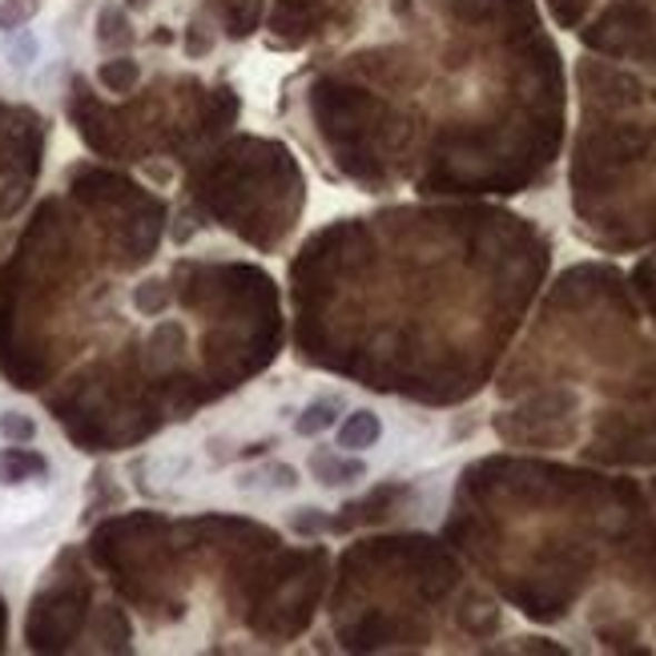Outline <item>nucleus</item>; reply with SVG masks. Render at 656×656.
<instances>
[{"instance_id": "f257e3e1", "label": "nucleus", "mask_w": 656, "mask_h": 656, "mask_svg": "<svg viewBox=\"0 0 656 656\" xmlns=\"http://www.w3.org/2000/svg\"><path fill=\"white\" fill-rule=\"evenodd\" d=\"M584 44L608 57H648L653 53V12L640 0H620L608 12H600L580 32Z\"/></svg>"}, {"instance_id": "f03ea898", "label": "nucleus", "mask_w": 656, "mask_h": 656, "mask_svg": "<svg viewBox=\"0 0 656 656\" xmlns=\"http://www.w3.org/2000/svg\"><path fill=\"white\" fill-rule=\"evenodd\" d=\"M37 153H41V129L37 117L24 109H0V173H37Z\"/></svg>"}, {"instance_id": "7ed1b4c3", "label": "nucleus", "mask_w": 656, "mask_h": 656, "mask_svg": "<svg viewBox=\"0 0 656 656\" xmlns=\"http://www.w3.org/2000/svg\"><path fill=\"white\" fill-rule=\"evenodd\" d=\"M310 476L322 487H342L367 476V464H362V459H342V456H335V451H315V456H310Z\"/></svg>"}, {"instance_id": "20e7f679", "label": "nucleus", "mask_w": 656, "mask_h": 656, "mask_svg": "<svg viewBox=\"0 0 656 656\" xmlns=\"http://www.w3.org/2000/svg\"><path fill=\"white\" fill-rule=\"evenodd\" d=\"M49 471L44 456L29 451V447H4L0 451V484H24V479H37Z\"/></svg>"}, {"instance_id": "39448f33", "label": "nucleus", "mask_w": 656, "mask_h": 656, "mask_svg": "<svg viewBox=\"0 0 656 656\" xmlns=\"http://www.w3.org/2000/svg\"><path fill=\"white\" fill-rule=\"evenodd\" d=\"M382 435V424L375 411H355L342 419L339 427V447L342 451H362V447H371L375 439Z\"/></svg>"}, {"instance_id": "423d86ee", "label": "nucleus", "mask_w": 656, "mask_h": 656, "mask_svg": "<svg viewBox=\"0 0 656 656\" xmlns=\"http://www.w3.org/2000/svg\"><path fill=\"white\" fill-rule=\"evenodd\" d=\"M97 41H101V49H129V44H133L129 17L117 9V4H106L101 17H97Z\"/></svg>"}, {"instance_id": "0eeeda50", "label": "nucleus", "mask_w": 656, "mask_h": 656, "mask_svg": "<svg viewBox=\"0 0 656 656\" xmlns=\"http://www.w3.org/2000/svg\"><path fill=\"white\" fill-rule=\"evenodd\" d=\"M138 61H129V57H117V61H106L97 69V81L109 89V93H133L138 89Z\"/></svg>"}, {"instance_id": "6e6552de", "label": "nucleus", "mask_w": 656, "mask_h": 656, "mask_svg": "<svg viewBox=\"0 0 656 656\" xmlns=\"http://www.w3.org/2000/svg\"><path fill=\"white\" fill-rule=\"evenodd\" d=\"M335 419H339V399H318L298 415L295 431L302 435V439H310V435H322L327 427H335Z\"/></svg>"}, {"instance_id": "1a4fd4ad", "label": "nucleus", "mask_w": 656, "mask_h": 656, "mask_svg": "<svg viewBox=\"0 0 656 656\" xmlns=\"http://www.w3.org/2000/svg\"><path fill=\"white\" fill-rule=\"evenodd\" d=\"M166 302H170V290H166V282H141L138 290H133V307H138L141 315H161V310H166Z\"/></svg>"}, {"instance_id": "9d476101", "label": "nucleus", "mask_w": 656, "mask_h": 656, "mask_svg": "<svg viewBox=\"0 0 656 656\" xmlns=\"http://www.w3.org/2000/svg\"><path fill=\"white\" fill-rule=\"evenodd\" d=\"M37 9L41 0H0V29H21Z\"/></svg>"}, {"instance_id": "9b49d317", "label": "nucleus", "mask_w": 656, "mask_h": 656, "mask_svg": "<svg viewBox=\"0 0 656 656\" xmlns=\"http://www.w3.org/2000/svg\"><path fill=\"white\" fill-rule=\"evenodd\" d=\"M0 435H4V439H12V444H29L32 435H37V427H32L29 415L9 411V415H0Z\"/></svg>"}, {"instance_id": "f8f14e48", "label": "nucleus", "mask_w": 656, "mask_h": 656, "mask_svg": "<svg viewBox=\"0 0 656 656\" xmlns=\"http://www.w3.org/2000/svg\"><path fill=\"white\" fill-rule=\"evenodd\" d=\"M588 4L593 0H548L551 17L564 24V29H576V24L584 21V12H588Z\"/></svg>"}, {"instance_id": "ddd939ff", "label": "nucleus", "mask_w": 656, "mask_h": 656, "mask_svg": "<svg viewBox=\"0 0 656 656\" xmlns=\"http://www.w3.org/2000/svg\"><path fill=\"white\" fill-rule=\"evenodd\" d=\"M29 198V178H17L4 186V193H0V218H9V213L21 210V201Z\"/></svg>"}, {"instance_id": "4468645a", "label": "nucleus", "mask_w": 656, "mask_h": 656, "mask_svg": "<svg viewBox=\"0 0 656 656\" xmlns=\"http://www.w3.org/2000/svg\"><path fill=\"white\" fill-rule=\"evenodd\" d=\"M290 528H295L298 536H310V531H322V528H330V524L318 508H298V516H290Z\"/></svg>"}, {"instance_id": "2eb2a0df", "label": "nucleus", "mask_w": 656, "mask_h": 656, "mask_svg": "<svg viewBox=\"0 0 656 656\" xmlns=\"http://www.w3.org/2000/svg\"><path fill=\"white\" fill-rule=\"evenodd\" d=\"M270 476H275V484L282 487V491H290V487H298V471L295 467H270Z\"/></svg>"}, {"instance_id": "dca6fc26", "label": "nucleus", "mask_w": 656, "mask_h": 656, "mask_svg": "<svg viewBox=\"0 0 656 656\" xmlns=\"http://www.w3.org/2000/svg\"><path fill=\"white\" fill-rule=\"evenodd\" d=\"M129 9H149V0H126Z\"/></svg>"}]
</instances>
